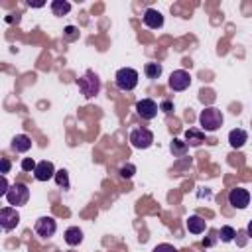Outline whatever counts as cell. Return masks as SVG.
I'll list each match as a JSON object with an SVG mask.
<instances>
[{
  "instance_id": "cell-20",
  "label": "cell",
  "mask_w": 252,
  "mask_h": 252,
  "mask_svg": "<svg viewBox=\"0 0 252 252\" xmlns=\"http://www.w3.org/2000/svg\"><path fill=\"white\" fill-rule=\"evenodd\" d=\"M161 71H163L161 65L159 63H154V61L152 63H146V67H144V73H146L148 79H158L161 75Z\"/></svg>"
},
{
  "instance_id": "cell-18",
  "label": "cell",
  "mask_w": 252,
  "mask_h": 252,
  "mask_svg": "<svg viewBox=\"0 0 252 252\" xmlns=\"http://www.w3.org/2000/svg\"><path fill=\"white\" fill-rule=\"evenodd\" d=\"M69 10H71V4L65 2V0H53V2H51V12H53V16H65V14H69Z\"/></svg>"
},
{
  "instance_id": "cell-28",
  "label": "cell",
  "mask_w": 252,
  "mask_h": 252,
  "mask_svg": "<svg viewBox=\"0 0 252 252\" xmlns=\"http://www.w3.org/2000/svg\"><path fill=\"white\" fill-rule=\"evenodd\" d=\"M159 110H163V112H171V110H173V104H171L169 100H163V102L159 104Z\"/></svg>"
},
{
  "instance_id": "cell-10",
  "label": "cell",
  "mask_w": 252,
  "mask_h": 252,
  "mask_svg": "<svg viewBox=\"0 0 252 252\" xmlns=\"http://www.w3.org/2000/svg\"><path fill=\"white\" fill-rule=\"evenodd\" d=\"M18 222H20V215H18V211H16L14 207H4V209L0 211V226H2L4 230L16 228Z\"/></svg>"
},
{
  "instance_id": "cell-6",
  "label": "cell",
  "mask_w": 252,
  "mask_h": 252,
  "mask_svg": "<svg viewBox=\"0 0 252 252\" xmlns=\"http://www.w3.org/2000/svg\"><path fill=\"white\" fill-rule=\"evenodd\" d=\"M33 230H35V234L41 236V238H51V236L55 234V230H57V222H55L53 217H39V219L35 220Z\"/></svg>"
},
{
  "instance_id": "cell-24",
  "label": "cell",
  "mask_w": 252,
  "mask_h": 252,
  "mask_svg": "<svg viewBox=\"0 0 252 252\" xmlns=\"http://www.w3.org/2000/svg\"><path fill=\"white\" fill-rule=\"evenodd\" d=\"M35 167H37V163H35L32 158H24V159H22V169H24L26 173H33Z\"/></svg>"
},
{
  "instance_id": "cell-5",
  "label": "cell",
  "mask_w": 252,
  "mask_h": 252,
  "mask_svg": "<svg viewBox=\"0 0 252 252\" xmlns=\"http://www.w3.org/2000/svg\"><path fill=\"white\" fill-rule=\"evenodd\" d=\"M130 144L138 150H146L154 144V134L148 128H134L130 132Z\"/></svg>"
},
{
  "instance_id": "cell-4",
  "label": "cell",
  "mask_w": 252,
  "mask_h": 252,
  "mask_svg": "<svg viewBox=\"0 0 252 252\" xmlns=\"http://www.w3.org/2000/svg\"><path fill=\"white\" fill-rule=\"evenodd\" d=\"M4 197H6V201H8L10 205L22 207V205H26L28 199H30V189H28L26 183H14V185H10V189H8V193H6Z\"/></svg>"
},
{
  "instance_id": "cell-19",
  "label": "cell",
  "mask_w": 252,
  "mask_h": 252,
  "mask_svg": "<svg viewBox=\"0 0 252 252\" xmlns=\"http://www.w3.org/2000/svg\"><path fill=\"white\" fill-rule=\"evenodd\" d=\"M187 148H189V146H187L183 140H179V138H173V140H171V144H169L171 154H173V156H177V158L185 156V154H187Z\"/></svg>"
},
{
  "instance_id": "cell-8",
  "label": "cell",
  "mask_w": 252,
  "mask_h": 252,
  "mask_svg": "<svg viewBox=\"0 0 252 252\" xmlns=\"http://www.w3.org/2000/svg\"><path fill=\"white\" fill-rule=\"evenodd\" d=\"M228 203H230L234 209H246L248 203H250V193H248V189H244V187H234V189H230V193H228Z\"/></svg>"
},
{
  "instance_id": "cell-26",
  "label": "cell",
  "mask_w": 252,
  "mask_h": 252,
  "mask_svg": "<svg viewBox=\"0 0 252 252\" xmlns=\"http://www.w3.org/2000/svg\"><path fill=\"white\" fill-rule=\"evenodd\" d=\"M152 252H177V248H173L171 244H167V242H163V244H158Z\"/></svg>"
},
{
  "instance_id": "cell-17",
  "label": "cell",
  "mask_w": 252,
  "mask_h": 252,
  "mask_svg": "<svg viewBox=\"0 0 252 252\" xmlns=\"http://www.w3.org/2000/svg\"><path fill=\"white\" fill-rule=\"evenodd\" d=\"M65 242L69 246H79L83 242V230L79 226H69L65 230Z\"/></svg>"
},
{
  "instance_id": "cell-9",
  "label": "cell",
  "mask_w": 252,
  "mask_h": 252,
  "mask_svg": "<svg viewBox=\"0 0 252 252\" xmlns=\"http://www.w3.org/2000/svg\"><path fill=\"white\" fill-rule=\"evenodd\" d=\"M158 110H159V106H158L156 100H152V98H142V100L136 102V112H138L144 120H152V118H156Z\"/></svg>"
},
{
  "instance_id": "cell-22",
  "label": "cell",
  "mask_w": 252,
  "mask_h": 252,
  "mask_svg": "<svg viewBox=\"0 0 252 252\" xmlns=\"http://www.w3.org/2000/svg\"><path fill=\"white\" fill-rule=\"evenodd\" d=\"M55 183H57L59 187L67 189V187H69V173H67L65 169H59V171H55Z\"/></svg>"
},
{
  "instance_id": "cell-1",
  "label": "cell",
  "mask_w": 252,
  "mask_h": 252,
  "mask_svg": "<svg viewBox=\"0 0 252 252\" xmlns=\"http://www.w3.org/2000/svg\"><path fill=\"white\" fill-rule=\"evenodd\" d=\"M222 122H224V116L217 106H209V108L201 110V114H199V124H201V128L205 132L219 130L222 126Z\"/></svg>"
},
{
  "instance_id": "cell-29",
  "label": "cell",
  "mask_w": 252,
  "mask_h": 252,
  "mask_svg": "<svg viewBox=\"0 0 252 252\" xmlns=\"http://www.w3.org/2000/svg\"><path fill=\"white\" fill-rule=\"evenodd\" d=\"M246 234L252 238V220H250V222H248V226H246Z\"/></svg>"
},
{
  "instance_id": "cell-12",
  "label": "cell",
  "mask_w": 252,
  "mask_h": 252,
  "mask_svg": "<svg viewBox=\"0 0 252 252\" xmlns=\"http://www.w3.org/2000/svg\"><path fill=\"white\" fill-rule=\"evenodd\" d=\"M142 20H144V24H146L148 28H152V30H158V28L163 26V16H161V12H158V10H154V8H148V10L144 12Z\"/></svg>"
},
{
  "instance_id": "cell-27",
  "label": "cell",
  "mask_w": 252,
  "mask_h": 252,
  "mask_svg": "<svg viewBox=\"0 0 252 252\" xmlns=\"http://www.w3.org/2000/svg\"><path fill=\"white\" fill-rule=\"evenodd\" d=\"M0 165H2V175H6V173L10 171V159H8V158H2Z\"/></svg>"
},
{
  "instance_id": "cell-23",
  "label": "cell",
  "mask_w": 252,
  "mask_h": 252,
  "mask_svg": "<svg viewBox=\"0 0 252 252\" xmlns=\"http://www.w3.org/2000/svg\"><path fill=\"white\" fill-rule=\"evenodd\" d=\"M63 37H65L67 41H75V39L79 37V30H77L75 26H67L65 32H63Z\"/></svg>"
},
{
  "instance_id": "cell-2",
  "label": "cell",
  "mask_w": 252,
  "mask_h": 252,
  "mask_svg": "<svg viewBox=\"0 0 252 252\" xmlns=\"http://www.w3.org/2000/svg\"><path fill=\"white\" fill-rule=\"evenodd\" d=\"M114 83H116L118 91H124V93L134 91L136 85H138V71H134V69H130V67H122V69L116 71Z\"/></svg>"
},
{
  "instance_id": "cell-25",
  "label": "cell",
  "mask_w": 252,
  "mask_h": 252,
  "mask_svg": "<svg viewBox=\"0 0 252 252\" xmlns=\"http://www.w3.org/2000/svg\"><path fill=\"white\" fill-rule=\"evenodd\" d=\"M134 173H136V165H132V163H126V165L120 167V175H122L124 179H132Z\"/></svg>"
},
{
  "instance_id": "cell-21",
  "label": "cell",
  "mask_w": 252,
  "mask_h": 252,
  "mask_svg": "<svg viewBox=\"0 0 252 252\" xmlns=\"http://www.w3.org/2000/svg\"><path fill=\"white\" fill-rule=\"evenodd\" d=\"M219 234H220L219 238H220L222 242H230V240H234V236H236V230H234L232 226H228V224H224V226L220 228V232H219Z\"/></svg>"
},
{
  "instance_id": "cell-3",
  "label": "cell",
  "mask_w": 252,
  "mask_h": 252,
  "mask_svg": "<svg viewBox=\"0 0 252 252\" xmlns=\"http://www.w3.org/2000/svg\"><path fill=\"white\" fill-rule=\"evenodd\" d=\"M77 87H79V91L83 93V96L93 98V96L98 94V91H100V79H98L93 71H87L81 79H77Z\"/></svg>"
},
{
  "instance_id": "cell-13",
  "label": "cell",
  "mask_w": 252,
  "mask_h": 252,
  "mask_svg": "<svg viewBox=\"0 0 252 252\" xmlns=\"http://www.w3.org/2000/svg\"><path fill=\"white\" fill-rule=\"evenodd\" d=\"M246 140H248V134H246V130H242V128H234V130L228 132V144H230L234 150H240V148L246 144Z\"/></svg>"
},
{
  "instance_id": "cell-11",
  "label": "cell",
  "mask_w": 252,
  "mask_h": 252,
  "mask_svg": "<svg viewBox=\"0 0 252 252\" xmlns=\"http://www.w3.org/2000/svg\"><path fill=\"white\" fill-rule=\"evenodd\" d=\"M33 177H35L37 181H47V179L55 177V167H53V163L47 161V159L39 161L37 167H35V171H33Z\"/></svg>"
},
{
  "instance_id": "cell-15",
  "label": "cell",
  "mask_w": 252,
  "mask_h": 252,
  "mask_svg": "<svg viewBox=\"0 0 252 252\" xmlns=\"http://www.w3.org/2000/svg\"><path fill=\"white\" fill-rule=\"evenodd\" d=\"M205 142V132L199 128H189L185 132V144L187 146H201Z\"/></svg>"
},
{
  "instance_id": "cell-14",
  "label": "cell",
  "mask_w": 252,
  "mask_h": 252,
  "mask_svg": "<svg viewBox=\"0 0 252 252\" xmlns=\"http://www.w3.org/2000/svg\"><path fill=\"white\" fill-rule=\"evenodd\" d=\"M30 148H32V140H30V136H26V134H18V136L12 138V150H14V152L26 154Z\"/></svg>"
},
{
  "instance_id": "cell-16",
  "label": "cell",
  "mask_w": 252,
  "mask_h": 252,
  "mask_svg": "<svg viewBox=\"0 0 252 252\" xmlns=\"http://www.w3.org/2000/svg\"><path fill=\"white\" fill-rule=\"evenodd\" d=\"M185 224H187V230L193 232V234H201V232H205V228H207V222H205L201 217H197V215H191Z\"/></svg>"
},
{
  "instance_id": "cell-7",
  "label": "cell",
  "mask_w": 252,
  "mask_h": 252,
  "mask_svg": "<svg viewBox=\"0 0 252 252\" xmlns=\"http://www.w3.org/2000/svg\"><path fill=\"white\" fill-rule=\"evenodd\" d=\"M191 85V75L185 69H177L169 75V89L171 91H185Z\"/></svg>"
}]
</instances>
